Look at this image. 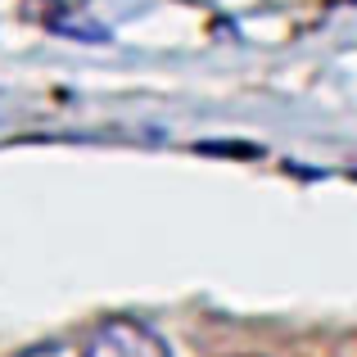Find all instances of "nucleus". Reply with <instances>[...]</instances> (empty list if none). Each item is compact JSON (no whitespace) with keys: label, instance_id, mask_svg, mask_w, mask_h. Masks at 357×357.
Returning <instances> with one entry per match:
<instances>
[{"label":"nucleus","instance_id":"obj_1","mask_svg":"<svg viewBox=\"0 0 357 357\" xmlns=\"http://www.w3.org/2000/svg\"><path fill=\"white\" fill-rule=\"evenodd\" d=\"M82 357H172L167 344L136 317H109L82 344Z\"/></svg>","mask_w":357,"mask_h":357},{"label":"nucleus","instance_id":"obj_2","mask_svg":"<svg viewBox=\"0 0 357 357\" xmlns=\"http://www.w3.org/2000/svg\"><path fill=\"white\" fill-rule=\"evenodd\" d=\"M18 357H82V349H73V344H36V349H27V353H18Z\"/></svg>","mask_w":357,"mask_h":357}]
</instances>
